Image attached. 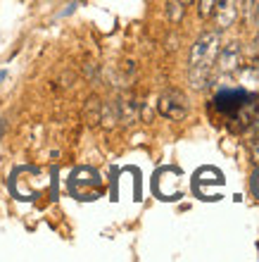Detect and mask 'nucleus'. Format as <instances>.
<instances>
[{"mask_svg":"<svg viewBox=\"0 0 259 262\" xmlns=\"http://www.w3.org/2000/svg\"><path fill=\"white\" fill-rule=\"evenodd\" d=\"M0 134H3V122H0Z\"/></svg>","mask_w":259,"mask_h":262,"instance_id":"obj_14","label":"nucleus"},{"mask_svg":"<svg viewBox=\"0 0 259 262\" xmlns=\"http://www.w3.org/2000/svg\"><path fill=\"white\" fill-rule=\"evenodd\" d=\"M181 3H183V5L188 7V5H193V3H195V0H181Z\"/></svg>","mask_w":259,"mask_h":262,"instance_id":"obj_11","label":"nucleus"},{"mask_svg":"<svg viewBox=\"0 0 259 262\" xmlns=\"http://www.w3.org/2000/svg\"><path fill=\"white\" fill-rule=\"evenodd\" d=\"M254 27L259 29V5H257V10H254Z\"/></svg>","mask_w":259,"mask_h":262,"instance_id":"obj_10","label":"nucleus"},{"mask_svg":"<svg viewBox=\"0 0 259 262\" xmlns=\"http://www.w3.org/2000/svg\"><path fill=\"white\" fill-rule=\"evenodd\" d=\"M238 14H240V3L238 0H219L217 7H214V12H211V17H214L219 31H221V29L233 27L236 19H238Z\"/></svg>","mask_w":259,"mask_h":262,"instance_id":"obj_4","label":"nucleus"},{"mask_svg":"<svg viewBox=\"0 0 259 262\" xmlns=\"http://www.w3.org/2000/svg\"><path fill=\"white\" fill-rule=\"evenodd\" d=\"M219 0H200V5H198V14H200V19H209L211 12H214V7H217Z\"/></svg>","mask_w":259,"mask_h":262,"instance_id":"obj_7","label":"nucleus"},{"mask_svg":"<svg viewBox=\"0 0 259 262\" xmlns=\"http://www.w3.org/2000/svg\"><path fill=\"white\" fill-rule=\"evenodd\" d=\"M250 188H252V195L259 200V165H257V169L252 172V179H250Z\"/></svg>","mask_w":259,"mask_h":262,"instance_id":"obj_8","label":"nucleus"},{"mask_svg":"<svg viewBox=\"0 0 259 262\" xmlns=\"http://www.w3.org/2000/svg\"><path fill=\"white\" fill-rule=\"evenodd\" d=\"M250 152H252V162H254V167L259 165V134L252 138V145H250Z\"/></svg>","mask_w":259,"mask_h":262,"instance_id":"obj_9","label":"nucleus"},{"mask_svg":"<svg viewBox=\"0 0 259 262\" xmlns=\"http://www.w3.org/2000/svg\"><path fill=\"white\" fill-rule=\"evenodd\" d=\"M243 67V50L240 43H228L224 48H219V55L214 60V72L221 76H236Z\"/></svg>","mask_w":259,"mask_h":262,"instance_id":"obj_3","label":"nucleus"},{"mask_svg":"<svg viewBox=\"0 0 259 262\" xmlns=\"http://www.w3.org/2000/svg\"><path fill=\"white\" fill-rule=\"evenodd\" d=\"M238 79H240V89L254 91V93H257V89H259V60H254V62H250V64H243L238 72Z\"/></svg>","mask_w":259,"mask_h":262,"instance_id":"obj_5","label":"nucleus"},{"mask_svg":"<svg viewBox=\"0 0 259 262\" xmlns=\"http://www.w3.org/2000/svg\"><path fill=\"white\" fill-rule=\"evenodd\" d=\"M157 112L162 117L171 119V122H181L188 117V98L183 91L178 89H167L157 98Z\"/></svg>","mask_w":259,"mask_h":262,"instance_id":"obj_2","label":"nucleus"},{"mask_svg":"<svg viewBox=\"0 0 259 262\" xmlns=\"http://www.w3.org/2000/svg\"><path fill=\"white\" fill-rule=\"evenodd\" d=\"M254 46H257V55H259V36L254 38Z\"/></svg>","mask_w":259,"mask_h":262,"instance_id":"obj_13","label":"nucleus"},{"mask_svg":"<svg viewBox=\"0 0 259 262\" xmlns=\"http://www.w3.org/2000/svg\"><path fill=\"white\" fill-rule=\"evenodd\" d=\"M5 76H7V74H5V72H0V83L5 81Z\"/></svg>","mask_w":259,"mask_h":262,"instance_id":"obj_12","label":"nucleus"},{"mask_svg":"<svg viewBox=\"0 0 259 262\" xmlns=\"http://www.w3.org/2000/svg\"><path fill=\"white\" fill-rule=\"evenodd\" d=\"M167 12H169L171 21H181L183 19V12H185V5L181 0H169V3H167Z\"/></svg>","mask_w":259,"mask_h":262,"instance_id":"obj_6","label":"nucleus"},{"mask_svg":"<svg viewBox=\"0 0 259 262\" xmlns=\"http://www.w3.org/2000/svg\"><path fill=\"white\" fill-rule=\"evenodd\" d=\"M221 48V38L219 31H205L200 38L193 43L191 50V83L193 89H207L214 74V60Z\"/></svg>","mask_w":259,"mask_h":262,"instance_id":"obj_1","label":"nucleus"}]
</instances>
